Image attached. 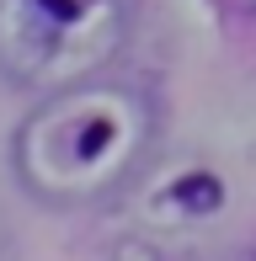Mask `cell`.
<instances>
[{
  "label": "cell",
  "mask_w": 256,
  "mask_h": 261,
  "mask_svg": "<svg viewBox=\"0 0 256 261\" xmlns=\"http://www.w3.org/2000/svg\"><path fill=\"white\" fill-rule=\"evenodd\" d=\"M160 134V112L139 86L86 80L38 96L11 139V171L43 208H91L118 197Z\"/></svg>",
  "instance_id": "1"
},
{
  "label": "cell",
  "mask_w": 256,
  "mask_h": 261,
  "mask_svg": "<svg viewBox=\"0 0 256 261\" xmlns=\"http://www.w3.org/2000/svg\"><path fill=\"white\" fill-rule=\"evenodd\" d=\"M134 32V0H0V80L32 96L101 80Z\"/></svg>",
  "instance_id": "2"
}]
</instances>
